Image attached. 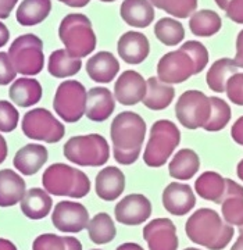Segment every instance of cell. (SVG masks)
<instances>
[{"label":"cell","mask_w":243,"mask_h":250,"mask_svg":"<svg viewBox=\"0 0 243 250\" xmlns=\"http://www.w3.org/2000/svg\"><path fill=\"white\" fill-rule=\"evenodd\" d=\"M113 154L118 164L131 166L138 159L146 139V123L134 111H122L114 117L110 126Z\"/></svg>","instance_id":"6da1fadb"},{"label":"cell","mask_w":243,"mask_h":250,"mask_svg":"<svg viewBox=\"0 0 243 250\" xmlns=\"http://www.w3.org/2000/svg\"><path fill=\"white\" fill-rule=\"evenodd\" d=\"M185 232L190 242L208 250H223L234 238V227L213 208H199L188 218Z\"/></svg>","instance_id":"7a4b0ae2"},{"label":"cell","mask_w":243,"mask_h":250,"mask_svg":"<svg viewBox=\"0 0 243 250\" xmlns=\"http://www.w3.org/2000/svg\"><path fill=\"white\" fill-rule=\"evenodd\" d=\"M43 189L49 195L82 199L90 192L89 177L64 163L49 166L42 175Z\"/></svg>","instance_id":"3957f363"},{"label":"cell","mask_w":243,"mask_h":250,"mask_svg":"<svg viewBox=\"0 0 243 250\" xmlns=\"http://www.w3.org/2000/svg\"><path fill=\"white\" fill-rule=\"evenodd\" d=\"M59 36L65 52L75 59H83L96 49V35L85 14L72 13L65 16L59 27Z\"/></svg>","instance_id":"277c9868"},{"label":"cell","mask_w":243,"mask_h":250,"mask_svg":"<svg viewBox=\"0 0 243 250\" xmlns=\"http://www.w3.org/2000/svg\"><path fill=\"white\" fill-rule=\"evenodd\" d=\"M180 128L170 120H159L150 128V136L146 143L143 161L147 167L159 168L167 164L174 150L180 146Z\"/></svg>","instance_id":"5b68a950"},{"label":"cell","mask_w":243,"mask_h":250,"mask_svg":"<svg viewBox=\"0 0 243 250\" xmlns=\"http://www.w3.org/2000/svg\"><path fill=\"white\" fill-rule=\"evenodd\" d=\"M64 157L80 167H101L110 159V146L99 134L70 138L63 147Z\"/></svg>","instance_id":"8992f818"},{"label":"cell","mask_w":243,"mask_h":250,"mask_svg":"<svg viewBox=\"0 0 243 250\" xmlns=\"http://www.w3.org/2000/svg\"><path fill=\"white\" fill-rule=\"evenodd\" d=\"M7 54L17 74L24 77L38 75L45 67L43 42L35 34H24L16 38Z\"/></svg>","instance_id":"52a82bcc"},{"label":"cell","mask_w":243,"mask_h":250,"mask_svg":"<svg viewBox=\"0 0 243 250\" xmlns=\"http://www.w3.org/2000/svg\"><path fill=\"white\" fill-rule=\"evenodd\" d=\"M86 92L80 81H63L56 90L53 108L63 121L68 124L78 123L85 116Z\"/></svg>","instance_id":"ba28073f"},{"label":"cell","mask_w":243,"mask_h":250,"mask_svg":"<svg viewBox=\"0 0 243 250\" xmlns=\"http://www.w3.org/2000/svg\"><path fill=\"white\" fill-rule=\"evenodd\" d=\"M21 128L27 138L46 143L60 142L65 135L64 125L49 110L42 107L32 108L24 114Z\"/></svg>","instance_id":"9c48e42d"},{"label":"cell","mask_w":243,"mask_h":250,"mask_svg":"<svg viewBox=\"0 0 243 250\" xmlns=\"http://www.w3.org/2000/svg\"><path fill=\"white\" fill-rule=\"evenodd\" d=\"M211 113L210 98L200 90L183 92L175 104V116L181 125L188 129L203 128Z\"/></svg>","instance_id":"30bf717a"},{"label":"cell","mask_w":243,"mask_h":250,"mask_svg":"<svg viewBox=\"0 0 243 250\" xmlns=\"http://www.w3.org/2000/svg\"><path fill=\"white\" fill-rule=\"evenodd\" d=\"M196 75L195 62L182 49L168 52L157 62V78L164 83H182Z\"/></svg>","instance_id":"8fae6325"},{"label":"cell","mask_w":243,"mask_h":250,"mask_svg":"<svg viewBox=\"0 0 243 250\" xmlns=\"http://www.w3.org/2000/svg\"><path fill=\"white\" fill-rule=\"evenodd\" d=\"M88 208L82 203L63 200L54 206L52 223L57 231L64 233H78L86 229L89 223Z\"/></svg>","instance_id":"7c38bea8"},{"label":"cell","mask_w":243,"mask_h":250,"mask_svg":"<svg viewBox=\"0 0 243 250\" xmlns=\"http://www.w3.org/2000/svg\"><path fill=\"white\" fill-rule=\"evenodd\" d=\"M152 215V203L142 193H131L121 199L114 208V217L120 224L135 227L146 223Z\"/></svg>","instance_id":"4fadbf2b"},{"label":"cell","mask_w":243,"mask_h":250,"mask_svg":"<svg viewBox=\"0 0 243 250\" xmlns=\"http://www.w3.org/2000/svg\"><path fill=\"white\" fill-rule=\"evenodd\" d=\"M143 239L149 250H178L177 227L170 218H156L143 228Z\"/></svg>","instance_id":"5bb4252c"},{"label":"cell","mask_w":243,"mask_h":250,"mask_svg":"<svg viewBox=\"0 0 243 250\" xmlns=\"http://www.w3.org/2000/svg\"><path fill=\"white\" fill-rule=\"evenodd\" d=\"M147 82L135 70L124 71L114 83V99L122 106H135L146 96Z\"/></svg>","instance_id":"9a60e30c"},{"label":"cell","mask_w":243,"mask_h":250,"mask_svg":"<svg viewBox=\"0 0 243 250\" xmlns=\"http://www.w3.org/2000/svg\"><path fill=\"white\" fill-rule=\"evenodd\" d=\"M162 206L172 215L182 217L189 214L190 210L196 206L195 192L188 184L171 182L162 192Z\"/></svg>","instance_id":"2e32d148"},{"label":"cell","mask_w":243,"mask_h":250,"mask_svg":"<svg viewBox=\"0 0 243 250\" xmlns=\"http://www.w3.org/2000/svg\"><path fill=\"white\" fill-rule=\"evenodd\" d=\"M116 110V99L113 92L104 86H95L86 92L85 116L93 123L108 120Z\"/></svg>","instance_id":"e0dca14e"},{"label":"cell","mask_w":243,"mask_h":250,"mask_svg":"<svg viewBox=\"0 0 243 250\" xmlns=\"http://www.w3.org/2000/svg\"><path fill=\"white\" fill-rule=\"evenodd\" d=\"M117 50L124 62L136 65L147 59L150 53V43L142 32L128 31L118 39Z\"/></svg>","instance_id":"ac0fdd59"},{"label":"cell","mask_w":243,"mask_h":250,"mask_svg":"<svg viewBox=\"0 0 243 250\" xmlns=\"http://www.w3.org/2000/svg\"><path fill=\"white\" fill-rule=\"evenodd\" d=\"M125 189V175L118 167L108 166L99 171L95 179L96 195L104 202H114Z\"/></svg>","instance_id":"d6986e66"},{"label":"cell","mask_w":243,"mask_h":250,"mask_svg":"<svg viewBox=\"0 0 243 250\" xmlns=\"http://www.w3.org/2000/svg\"><path fill=\"white\" fill-rule=\"evenodd\" d=\"M49 160V152L43 145L38 143H28L22 146L14 156L13 164L14 168L18 170L22 175H35Z\"/></svg>","instance_id":"ffe728a7"},{"label":"cell","mask_w":243,"mask_h":250,"mask_svg":"<svg viewBox=\"0 0 243 250\" xmlns=\"http://www.w3.org/2000/svg\"><path fill=\"white\" fill-rule=\"evenodd\" d=\"M120 62L110 52H99L93 54L86 62V72L89 78L98 83H110L117 77Z\"/></svg>","instance_id":"44dd1931"},{"label":"cell","mask_w":243,"mask_h":250,"mask_svg":"<svg viewBox=\"0 0 243 250\" xmlns=\"http://www.w3.org/2000/svg\"><path fill=\"white\" fill-rule=\"evenodd\" d=\"M22 214L29 220H43L50 214L53 200L52 196L42 188H31L25 192L24 197L20 202Z\"/></svg>","instance_id":"7402d4cb"},{"label":"cell","mask_w":243,"mask_h":250,"mask_svg":"<svg viewBox=\"0 0 243 250\" xmlns=\"http://www.w3.org/2000/svg\"><path fill=\"white\" fill-rule=\"evenodd\" d=\"M43 95V89L39 81L35 78H18L16 80L9 89L10 100L13 104H17L18 107H31L40 102Z\"/></svg>","instance_id":"603a6c76"},{"label":"cell","mask_w":243,"mask_h":250,"mask_svg":"<svg viewBox=\"0 0 243 250\" xmlns=\"http://www.w3.org/2000/svg\"><path fill=\"white\" fill-rule=\"evenodd\" d=\"M27 192L24 178L14 170H0V207H11L21 202Z\"/></svg>","instance_id":"cb8c5ba5"},{"label":"cell","mask_w":243,"mask_h":250,"mask_svg":"<svg viewBox=\"0 0 243 250\" xmlns=\"http://www.w3.org/2000/svg\"><path fill=\"white\" fill-rule=\"evenodd\" d=\"M120 14L129 27L146 28L154 20V7L149 0H124Z\"/></svg>","instance_id":"d4e9b609"},{"label":"cell","mask_w":243,"mask_h":250,"mask_svg":"<svg viewBox=\"0 0 243 250\" xmlns=\"http://www.w3.org/2000/svg\"><path fill=\"white\" fill-rule=\"evenodd\" d=\"M146 82H147V90H146V96L142 100L144 107L153 111L165 110L175 98L174 86L164 83L157 77H150Z\"/></svg>","instance_id":"484cf974"},{"label":"cell","mask_w":243,"mask_h":250,"mask_svg":"<svg viewBox=\"0 0 243 250\" xmlns=\"http://www.w3.org/2000/svg\"><path fill=\"white\" fill-rule=\"evenodd\" d=\"M200 170V159L192 149H181L168 164L170 177L178 181H189Z\"/></svg>","instance_id":"4316f807"},{"label":"cell","mask_w":243,"mask_h":250,"mask_svg":"<svg viewBox=\"0 0 243 250\" xmlns=\"http://www.w3.org/2000/svg\"><path fill=\"white\" fill-rule=\"evenodd\" d=\"M195 190L202 199L221 205L225 196V178L218 172L206 171L196 179Z\"/></svg>","instance_id":"83f0119b"},{"label":"cell","mask_w":243,"mask_h":250,"mask_svg":"<svg viewBox=\"0 0 243 250\" xmlns=\"http://www.w3.org/2000/svg\"><path fill=\"white\" fill-rule=\"evenodd\" d=\"M52 11L50 0H22L18 6L16 18L22 27H34L43 22Z\"/></svg>","instance_id":"f1b7e54d"},{"label":"cell","mask_w":243,"mask_h":250,"mask_svg":"<svg viewBox=\"0 0 243 250\" xmlns=\"http://www.w3.org/2000/svg\"><path fill=\"white\" fill-rule=\"evenodd\" d=\"M82 68L81 59H75L65 52V49H57L49 56L47 71L54 78H68L78 74Z\"/></svg>","instance_id":"f546056e"},{"label":"cell","mask_w":243,"mask_h":250,"mask_svg":"<svg viewBox=\"0 0 243 250\" xmlns=\"http://www.w3.org/2000/svg\"><path fill=\"white\" fill-rule=\"evenodd\" d=\"M88 236L95 245H107L117 236V228L111 215L107 213H98L88 223Z\"/></svg>","instance_id":"4dcf8cb0"},{"label":"cell","mask_w":243,"mask_h":250,"mask_svg":"<svg viewBox=\"0 0 243 250\" xmlns=\"http://www.w3.org/2000/svg\"><path fill=\"white\" fill-rule=\"evenodd\" d=\"M238 72V67L235 64L234 59H220L213 62L206 75L207 86L216 93H224L228 80Z\"/></svg>","instance_id":"1f68e13d"},{"label":"cell","mask_w":243,"mask_h":250,"mask_svg":"<svg viewBox=\"0 0 243 250\" xmlns=\"http://www.w3.org/2000/svg\"><path fill=\"white\" fill-rule=\"evenodd\" d=\"M221 17L213 10H200L196 11L189 20L190 32L202 38H210L216 35L221 29Z\"/></svg>","instance_id":"d6a6232c"},{"label":"cell","mask_w":243,"mask_h":250,"mask_svg":"<svg viewBox=\"0 0 243 250\" xmlns=\"http://www.w3.org/2000/svg\"><path fill=\"white\" fill-rule=\"evenodd\" d=\"M154 35L165 46H177L185 38V29L180 21L174 18H160L154 25Z\"/></svg>","instance_id":"836d02e7"},{"label":"cell","mask_w":243,"mask_h":250,"mask_svg":"<svg viewBox=\"0 0 243 250\" xmlns=\"http://www.w3.org/2000/svg\"><path fill=\"white\" fill-rule=\"evenodd\" d=\"M32 250H82V243L75 236L42 233L35 238Z\"/></svg>","instance_id":"e575fe53"},{"label":"cell","mask_w":243,"mask_h":250,"mask_svg":"<svg viewBox=\"0 0 243 250\" xmlns=\"http://www.w3.org/2000/svg\"><path fill=\"white\" fill-rule=\"evenodd\" d=\"M210 103H211V113H210L207 124L203 126V129H206L207 132H218L229 124L232 111L224 99L211 96Z\"/></svg>","instance_id":"d590c367"},{"label":"cell","mask_w":243,"mask_h":250,"mask_svg":"<svg viewBox=\"0 0 243 250\" xmlns=\"http://www.w3.org/2000/svg\"><path fill=\"white\" fill-rule=\"evenodd\" d=\"M152 4L172 17L188 18L198 7V0H154Z\"/></svg>","instance_id":"8d00e7d4"},{"label":"cell","mask_w":243,"mask_h":250,"mask_svg":"<svg viewBox=\"0 0 243 250\" xmlns=\"http://www.w3.org/2000/svg\"><path fill=\"white\" fill-rule=\"evenodd\" d=\"M223 218L229 225L243 227V196H226L221 203Z\"/></svg>","instance_id":"74e56055"},{"label":"cell","mask_w":243,"mask_h":250,"mask_svg":"<svg viewBox=\"0 0 243 250\" xmlns=\"http://www.w3.org/2000/svg\"><path fill=\"white\" fill-rule=\"evenodd\" d=\"M180 49H182L183 52L189 54L190 59L195 62L196 67V74H200L203 71L208 64V52L206 49V46L203 45L202 42L198 41H188L183 45L181 46Z\"/></svg>","instance_id":"f35d334b"},{"label":"cell","mask_w":243,"mask_h":250,"mask_svg":"<svg viewBox=\"0 0 243 250\" xmlns=\"http://www.w3.org/2000/svg\"><path fill=\"white\" fill-rule=\"evenodd\" d=\"M20 113L13 103L7 100H0V132L10 134L17 128Z\"/></svg>","instance_id":"ab89813d"},{"label":"cell","mask_w":243,"mask_h":250,"mask_svg":"<svg viewBox=\"0 0 243 250\" xmlns=\"http://www.w3.org/2000/svg\"><path fill=\"white\" fill-rule=\"evenodd\" d=\"M225 93L232 103L243 106V72H236L228 80Z\"/></svg>","instance_id":"60d3db41"},{"label":"cell","mask_w":243,"mask_h":250,"mask_svg":"<svg viewBox=\"0 0 243 250\" xmlns=\"http://www.w3.org/2000/svg\"><path fill=\"white\" fill-rule=\"evenodd\" d=\"M17 71L10 60L9 54L0 52V86L10 85L16 81Z\"/></svg>","instance_id":"b9f144b4"},{"label":"cell","mask_w":243,"mask_h":250,"mask_svg":"<svg viewBox=\"0 0 243 250\" xmlns=\"http://www.w3.org/2000/svg\"><path fill=\"white\" fill-rule=\"evenodd\" d=\"M226 17L236 24H243V0H232L225 10Z\"/></svg>","instance_id":"7bdbcfd3"},{"label":"cell","mask_w":243,"mask_h":250,"mask_svg":"<svg viewBox=\"0 0 243 250\" xmlns=\"http://www.w3.org/2000/svg\"><path fill=\"white\" fill-rule=\"evenodd\" d=\"M231 136L238 145L243 146V116L235 121V124L231 128Z\"/></svg>","instance_id":"ee69618b"},{"label":"cell","mask_w":243,"mask_h":250,"mask_svg":"<svg viewBox=\"0 0 243 250\" xmlns=\"http://www.w3.org/2000/svg\"><path fill=\"white\" fill-rule=\"evenodd\" d=\"M238 68H243V29L238 34L236 38V56L234 59Z\"/></svg>","instance_id":"f6af8a7d"},{"label":"cell","mask_w":243,"mask_h":250,"mask_svg":"<svg viewBox=\"0 0 243 250\" xmlns=\"http://www.w3.org/2000/svg\"><path fill=\"white\" fill-rule=\"evenodd\" d=\"M17 3L18 0H0V20L9 18Z\"/></svg>","instance_id":"bcb514c9"},{"label":"cell","mask_w":243,"mask_h":250,"mask_svg":"<svg viewBox=\"0 0 243 250\" xmlns=\"http://www.w3.org/2000/svg\"><path fill=\"white\" fill-rule=\"evenodd\" d=\"M9 39H10L9 28L6 27V25L0 21V47H3V46L7 45Z\"/></svg>","instance_id":"7dc6e473"},{"label":"cell","mask_w":243,"mask_h":250,"mask_svg":"<svg viewBox=\"0 0 243 250\" xmlns=\"http://www.w3.org/2000/svg\"><path fill=\"white\" fill-rule=\"evenodd\" d=\"M9 154V147H7V142L4 139V136L0 134V164L4 163V160L7 159Z\"/></svg>","instance_id":"c3c4849f"},{"label":"cell","mask_w":243,"mask_h":250,"mask_svg":"<svg viewBox=\"0 0 243 250\" xmlns=\"http://www.w3.org/2000/svg\"><path fill=\"white\" fill-rule=\"evenodd\" d=\"M59 1H61V3H64V4L68 6V7L80 9V7L88 6V3H89L90 0H59Z\"/></svg>","instance_id":"681fc988"},{"label":"cell","mask_w":243,"mask_h":250,"mask_svg":"<svg viewBox=\"0 0 243 250\" xmlns=\"http://www.w3.org/2000/svg\"><path fill=\"white\" fill-rule=\"evenodd\" d=\"M116 250H144L141 245L138 243H134V242H126V243H122L120 245Z\"/></svg>","instance_id":"f907efd6"},{"label":"cell","mask_w":243,"mask_h":250,"mask_svg":"<svg viewBox=\"0 0 243 250\" xmlns=\"http://www.w3.org/2000/svg\"><path fill=\"white\" fill-rule=\"evenodd\" d=\"M0 250H18L17 246L9 239L0 238Z\"/></svg>","instance_id":"816d5d0a"},{"label":"cell","mask_w":243,"mask_h":250,"mask_svg":"<svg viewBox=\"0 0 243 250\" xmlns=\"http://www.w3.org/2000/svg\"><path fill=\"white\" fill-rule=\"evenodd\" d=\"M231 250H243V232H239V236L232 245Z\"/></svg>","instance_id":"f5cc1de1"},{"label":"cell","mask_w":243,"mask_h":250,"mask_svg":"<svg viewBox=\"0 0 243 250\" xmlns=\"http://www.w3.org/2000/svg\"><path fill=\"white\" fill-rule=\"evenodd\" d=\"M231 1H232V0H216L217 6L221 10H224V11H225L226 7H228V4H229Z\"/></svg>","instance_id":"db71d44e"},{"label":"cell","mask_w":243,"mask_h":250,"mask_svg":"<svg viewBox=\"0 0 243 250\" xmlns=\"http://www.w3.org/2000/svg\"><path fill=\"white\" fill-rule=\"evenodd\" d=\"M236 174H238V177L241 181H243V159L239 161V164H238V168H236Z\"/></svg>","instance_id":"11a10c76"},{"label":"cell","mask_w":243,"mask_h":250,"mask_svg":"<svg viewBox=\"0 0 243 250\" xmlns=\"http://www.w3.org/2000/svg\"><path fill=\"white\" fill-rule=\"evenodd\" d=\"M183 250H202V249H198V248H186V249Z\"/></svg>","instance_id":"9f6ffc18"},{"label":"cell","mask_w":243,"mask_h":250,"mask_svg":"<svg viewBox=\"0 0 243 250\" xmlns=\"http://www.w3.org/2000/svg\"><path fill=\"white\" fill-rule=\"evenodd\" d=\"M100 1H104V3H111V1H116V0H100Z\"/></svg>","instance_id":"6f0895ef"},{"label":"cell","mask_w":243,"mask_h":250,"mask_svg":"<svg viewBox=\"0 0 243 250\" xmlns=\"http://www.w3.org/2000/svg\"><path fill=\"white\" fill-rule=\"evenodd\" d=\"M239 232H243V227H241V228H239Z\"/></svg>","instance_id":"680465c9"},{"label":"cell","mask_w":243,"mask_h":250,"mask_svg":"<svg viewBox=\"0 0 243 250\" xmlns=\"http://www.w3.org/2000/svg\"><path fill=\"white\" fill-rule=\"evenodd\" d=\"M149 1H150V3H152V1H154V0H149Z\"/></svg>","instance_id":"91938a15"},{"label":"cell","mask_w":243,"mask_h":250,"mask_svg":"<svg viewBox=\"0 0 243 250\" xmlns=\"http://www.w3.org/2000/svg\"><path fill=\"white\" fill-rule=\"evenodd\" d=\"M92 250H101V249H92Z\"/></svg>","instance_id":"94428289"}]
</instances>
